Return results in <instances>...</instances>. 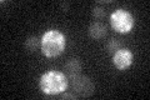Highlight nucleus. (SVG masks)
<instances>
[{
  "mask_svg": "<svg viewBox=\"0 0 150 100\" xmlns=\"http://www.w3.org/2000/svg\"><path fill=\"white\" fill-rule=\"evenodd\" d=\"M69 87V78L59 70H49L39 79V88L46 95H59Z\"/></svg>",
  "mask_w": 150,
  "mask_h": 100,
  "instance_id": "1",
  "label": "nucleus"
},
{
  "mask_svg": "<svg viewBox=\"0 0 150 100\" xmlns=\"http://www.w3.org/2000/svg\"><path fill=\"white\" fill-rule=\"evenodd\" d=\"M62 9H63V11H68V9H69V3H63V4H62Z\"/></svg>",
  "mask_w": 150,
  "mask_h": 100,
  "instance_id": "12",
  "label": "nucleus"
},
{
  "mask_svg": "<svg viewBox=\"0 0 150 100\" xmlns=\"http://www.w3.org/2000/svg\"><path fill=\"white\" fill-rule=\"evenodd\" d=\"M24 48L29 53H34L39 48H41V40H39L36 36H29L24 43Z\"/></svg>",
  "mask_w": 150,
  "mask_h": 100,
  "instance_id": "8",
  "label": "nucleus"
},
{
  "mask_svg": "<svg viewBox=\"0 0 150 100\" xmlns=\"http://www.w3.org/2000/svg\"><path fill=\"white\" fill-rule=\"evenodd\" d=\"M110 25L119 34H128L133 30L135 25V19L125 9H116L110 15Z\"/></svg>",
  "mask_w": 150,
  "mask_h": 100,
  "instance_id": "3",
  "label": "nucleus"
},
{
  "mask_svg": "<svg viewBox=\"0 0 150 100\" xmlns=\"http://www.w3.org/2000/svg\"><path fill=\"white\" fill-rule=\"evenodd\" d=\"M88 33H89V36L91 38L94 40H100L103 38H105L106 34H108V30H106V26L104 24L101 23H93L90 24L88 29Z\"/></svg>",
  "mask_w": 150,
  "mask_h": 100,
  "instance_id": "7",
  "label": "nucleus"
},
{
  "mask_svg": "<svg viewBox=\"0 0 150 100\" xmlns=\"http://www.w3.org/2000/svg\"><path fill=\"white\" fill-rule=\"evenodd\" d=\"M41 53L46 58H56L64 51L67 46V36L56 29H50L41 36Z\"/></svg>",
  "mask_w": 150,
  "mask_h": 100,
  "instance_id": "2",
  "label": "nucleus"
},
{
  "mask_svg": "<svg viewBox=\"0 0 150 100\" xmlns=\"http://www.w3.org/2000/svg\"><path fill=\"white\" fill-rule=\"evenodd\" d=\"M64 70H65V73H67V77L69 79L80 75V71H81L80 60L76 59V58H70V59H68V61L64 64Z\"/></svg>",
  "mask_w": 150,
  "mask_h": 100,
  "instance_id": "6",
  "label": "nucleus"
},
{
  "mask_svg": "<svg viewBox=\"0 0 150 100\" xmlns=\"http://www.w3.org/2000/svg\"><path fill=\"white\" fill-rule=\"evenodd\" d=\"M105 9L101 8V6H95L93 9V16L96 19V20H100V19H103L105 16Z\"/></svg>",
  "mask_w": 150,
  "mask_h": 100,
  "instance_id": "10",
  "label": "nucleus"
},
{
  "mask_svg": "<svg viewBox=\"0 0 150 100\" xmlns=\"http://www.w3.org/2000/svg\"><path fill=\"white\" fill-rule=\"evenodd\" d=\"M59 95H60V98H62V99H78V95L75 93H67V91H64V93L59 94Z\"/></svg>",
  "mask_w": 150,
  "mask_h": 100,
  "instance_id": "11",
  "label": "nucleus"
},
{
  "mask_svg": "<svg viewBox=\"0 0 150 100\" xmlns=\"http://www.w3.org/2000/svg\"><path fill=\"white\" fill-rule=\"evenodd\" d=\"M120 49V43L118 39H110V40H108V43L105 44V50H106V53L108 54H114L115 51H118Z\"/></svg>",
  "mask_w": 150,
  "mask_h": 100,
  "instance_id": "9",
  "label": "nucleus"
},
{
  "mask_svg": "<svg viewBox=\"0 0 150 100\" xmlns=\"http://www.w3.org/2000/svg\"><path fill=\"white\" fill-rule=\"evenodd\" d=\"M70 82H71L73 90L78 95V98H89L95 91V85L89 77L78 75L70 79Z\"/></svg>",
  "mask_w": 150,
  "mask_h": 100,
  "instance_id": "4",
  "label": "nucleus"
},
{
  "mask_svg": "<svg viewBox=\"0 0 150 100\" xmlns=\"http://www.w3.org/2000/svg\"><path fill=\"white\" fill-rule=\"evenodd\" d=\"M134 54L128 48H120L112 54V64L118 70H126L133 64Z\"/></svg>",
  "mask_w": 150,
  "mask_h": 100,
  "instance_id": "5",
  "label": "nucleus"
}]
</instances>
